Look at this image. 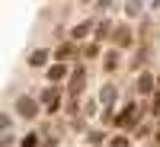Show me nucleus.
<instances>
[{"instance_id": "nucleus-2", "label": "nucleus", "mask_w": 160, "mask_h": 147, "mask_svg": "<svg viewBox=\"0 0 160 147\" xmlns=\"http://www.w3.org/2000/svg\"><path fill=\"white\" fill-rule=\"evenodd\" d=\"M68 90H71V99H80V93L87 90V67H83V64L71 71V86Z\"/></svg>"}, {"instance_id": "nucleus-8", "label": "nucleus", "mask_w": 160, "mask_h": 147, "mask_svg": "<svg viewBox=\"0 0 160 147\" xmlns=\"http://www.w3.org/2000/svg\"><path fill=\"white\" fill-rule=\"evenodd\" d=\"M71 58H77V45L74 42H64V45L55 48V61H71Z\"/></svg>"}, {"instance_id": "nucleus-20", "label": "nucleus", "mask_w": 160, "mask_h": 147, "mask_svg": "<svg viewBox=\"0 0 160 147\" xmlns=\"http://www.w3.org/2000/svg\"><path fill=\"white\" fill-rule=\"evenodd\" d=\"M125 10H128V13H131V16H135V13H138V10H141V3H138V0H131V3H128V7H125Z\"/></svg>"}, {"instance_id": "nucleus-10", "label": "nucleus", "mask_w": 160, "mask_h": 147, "mask_svg": "<svg viewBox=\"0 0 160 147\" xmlns=\"http://www.w3.org/2000/svg\"><path fill=\"white\" fill-rule=\"evenodd\" d=\"M29 64H32V67H42V64H48V51H45V48H35L32 55H29Z\"/></svg>"}, {"instance_id": "nucleus-3", "label": "nucleus", "mask_w": 160, "mask_h": 147, "mask_svg": "<svg viewBox=\"0 0 160 147\" xmlns=\"http://www.w3.org/2000/svg\"><path fill=\"white\" fill-rule=\"evenodd\" d=\"M38 102H42V105H45V109H48L51 115H55V112L61 109V90H58L55 83H51L48 90H42V96H38Z\"/></svg>"}, {"instance_id": "nucleus-11", "label": "nucleus", "mask_w": 160, "mask_h": 147, "mask_svg": "<svg viewBox=\"0 0 160 147\" xmlns=\"http://www.w3.org/2000/svg\"><path fill=\"white\" fill-rule=\"evenodd\" d=\"M112 96H115V86H112V83H106V86H102V93H99L102 109H109V105H112Z\"/></svg>"}, {"instance_id": "nucleus-4", "label": "nucleus", "mask_w": 160, "mask_h": 147, "mask_svg": "<svg viewBox=\"0 0 160 147\" xmlns=\"http://www.w3.org/2000/svg\"><path fill=\"white\" fill-rule=\"evenodd\" d=\"M38 105H42V102H35L32 96H19V99H16V115L35 118V115H38Z\"/></svg>"}, {"instance_id": "nucleus-1", "label": "nucleus", "mask_w": 160, "mask_h": 147, "mask_svg": "<svg viewBox=\"0 0 160 147\" xmlns=\"http://www.w3.org/2000/svg\"><path fill=\"white\" fill-rule=\"evenodd\" d=\"M138 125V102H128L122 112H118L115 118H112V128H118V131H125V128H135Z\"/></svg>"}, {"instance_id": "nucleus-22", "label": "nucleus", "mask_w": 160, "mask_h": 147, "mask_svg": "<svg viewBox=\"0 0 160 147\" xmlns=\"http://www.w3.org/2000/svg\"><path fill=\"white\" fill-rule=\"evenodd\" d=\"M80 3H93V0H80Z\"/></svg>"}, {"instance_id": "nucleus-13", "label": "nucleus", "mask_w": 160, "mask_h": 147, "mask_svg": "<svg viewBox=\"0 0 160 147\" xmlns=\"http://www.w3.org/2000/svg\"><path fill=\"white\" fill-rule=\"evenodd\" d=\"M109 29H112V26H109V19H102V22L96 26V32H93V35H96V42H99V38H106V35H109Z\"/></svg>"}, {"instance_id": "nucleus-7", "label": "nucleus", "mask_w": 160, "mask_h": 147, "mask_svg": "<svg viewBox=\"0 0 160 147\" xmlns=\"http://www.w3.org/2000/svg\"><path fill=\"white\" fill-rule=\"evenodd\" d=\"M112 42H115V48H131L135 35H131V29H128V26H118V29H115V35H112Z\"/></svg>"}, {"instance_id": "nucleus-17", "label": "nucleus", "mask_w": 160, "mask_h": 147, "mask_svg": "<svg viewBox=\"0 0 160 147\" xmlns=\"http://www.w3.org/2000/svg\"><path fill=\"white\" fill-rule=\"evenodd\" d=\"M151 99H154V102H151V115H160V93H154Z\"/></svg>"}, {"instance_id": "nucleus-18", "label": "nucleus", "mask_w": 160, "mask_h": 147, "mask_svg": "<svg viewBox=\"0 0 160 147\" xmlns=\"http://www.w3.org/2000/svg\"><path fill=\"white\" fill-rule=\"evenodd\" d=\"M99 105H102V102H87V105H83V112H87V115H96Z\"/></svg>"}, {"instance_id": "nucleus-14", "label": "nucleus", "mask_w": 160, "mask_h": 147, "mask_svg": "<svg viewBox=\"0 0 160 147\" xmlns=\"http://www.w3.org/2000/svg\"><path fill=\"white\" fill-rule=\"evenodd\" d=\"M99 55V42H87L83 45V58H96Z\"/></svg>"}, {"instance_id": "nucleus-21", "label": "nucleus", "mask_w": 160, "mask_h": 147, "mask_svg": "<svg viewBox=\"0 0 160 147\" xmlns=\"http://www.w3.org/2000/svg\"><path fill=\"white\" fill-rule=\"evenodd\" d=\"M157 93H160V74H157Z\"/></svg>"}, {"instance_id": "nucleus-16", "label": "nucleus", "mask_w": 160, "mask_h": 147, "mask_svg": "<svg viewBox=\"0 0 160 147\" xmlns=\"http://www.w3.org/2000/svg\"><path fill=\"white\" fill-rule=\"evenodd\" d=\"M115 67H118V55L109 51V55H106V71H115Z\"/></svg>"}, {"instance_id": "nucleus-19", "label": "nucleus", "mask_w": 160, "mask_h": 147, "mask_svg": "<svg viewBox=\"0 0 160 147\" xmlns=\"http://www.w3.org/2000/svg\"><path fill=\"white\" fill-rule=\"evenodd\" d=\"M90 144H102V131H90Z\"/></svg>"}, {"instance_id": "nucleus-6", "label": "nucleus", "mask_w": 160, "mask_h": 147, "mask_svg": "<svg viewBox=\"0 0 160 147\" xmlns=\"http://www.w3.org/2000/svg\"><path fill=\"white\" fill-rule=\"evenodd\" d=\"M154 86H157V77H154L151 71H141V77H138V93H141V96H151Z\"/></svg>"}, {"instance_id": "nucleus-9", "label": "nucleus", "mask_w": 160, "mask_h": 147, "mask_svg": "<svg viewBox=\"0 0 160 147\" xmlns=\"http://www.w3.org/2000/svg\"><path fill=\"white\" fill-rule=\"evenodd\" d=\"M90 32H96V26H93V22H80V26H74V29H71V38L77 42V38H87Z\"/></svg>"}, {"instance_id": "nucleus-23", "label": "nucleus", "mask_w": 160, "mask_h": 147, "mask_svg": "<svg viewBox=\"0 0 160 147\" xmlns=\"http://www.w3.org/2000/svg\"><path fill=\"white\" fill-rule=\"evenodd\" d=\"M96 147H99V144H96Z\"/></svg>"}, {"instance_id": "nucleus-12", "label": "nucleus", "mask_w": 160, "mask_h": 147, "mask_svg": "<svg viewBox=\"0 0 160 147\" xmlns=\"http://www.w3.org/2000/svg\"><path fill=\"white\" fill-rule=\"evenodd\" d=\"M19 147H38V135H35V131H29V135H22Z\"/></svg>"}, {"instance_id": "nucleus-15", "label": "nucleus", "mask_w": 160, "mask_h": 147, "mask_svg": "<svg viewBox=\"0 0 160 147\" xmlns=\"http://www.w3.org/2000/svg\"><path fill=\"white\" fill-rule=\"evenodd\" d=\"M109 147H131V138H125V135H115V138L109 141Z\"/></svg>"}, {"instance_id": "nucleus-5", "label": "nucleus", "mask_w": 160, "mask_h": 147, "mask_svg": "<svg viewBox=\"0 0 160 147\" xmlns=\"http://www.w3.org/2000/svg\"><path fill=\"white\" fill-rule=\"evenodd\" d=\"M71 71H68V64H64V61H55V64H48V67H45V77H48V83H61V80L64 77H68Z\"/></svg>"}]
</instances>
